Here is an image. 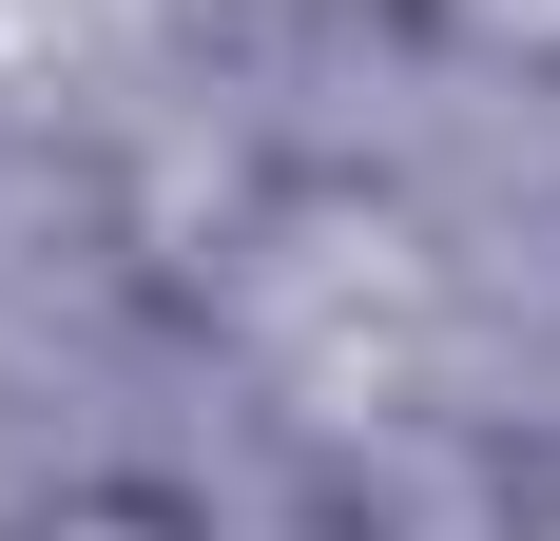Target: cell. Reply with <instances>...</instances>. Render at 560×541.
<instances>
[{
	"mask_svg": "<svg viewBox=\"0 0 560 541\" xmlns=\"http://www.w3.org/2000/svg\"><path fill=\"white\" fill-rule=\"evenodd\" d=\"M310 541H560V445L503 426V406H425V387H387V406L329 445Z\"/></svg>",
	"mask_w": 560,
	"mask_h": 541,
	"instance_id": "obj_1",
	"label": "cell"
},
{
	"mask_svg": "<svg viewBox=\"0 0 560 541\" xmlns=\"http://www.w3.org/2000/svg\"><path fill=\"white\" fill-rule=\"evenodd\" d=\"M271 214H290V156L232 136V116H155V136H116V174H97V232H116V270H136L155 310H232V270L271 252Z\"/></svg>",
	"mask_w": 560,
	"mask_h": 541,
	"instance_id": "obj_2",
	"label": "cell"
},
{
	"mask_svg": "<svg viewBox=\"0 0 560 541\" xmlns=\"http://www.w3.org/2000/svg\"><path fill=\"white\" fill-rule=\"evenodd\" d=\"M0 541H213V522H194V503H174L155 464H78V484H39Z\"/></svg>",
	"mask_w": 560,
	"mask_h": 541,
	"instance_id": "obj_3",
	"label": "cell"
},
{
	"mask_svg": "<svg viewBox=\"0 0 560 541\" xmlns=\"http://www.w3.org/2000/svg\"><path fill=\"white\" fill-rule=\"evenodd\" d=\"M425 39H464V58H503V78H560V0H406Z\"/></svg>",
	"mask_w": 560,
	"mask_h": 541,
	"instance_id": "obj_4",
	"label": "cell"
}]
</instances>
